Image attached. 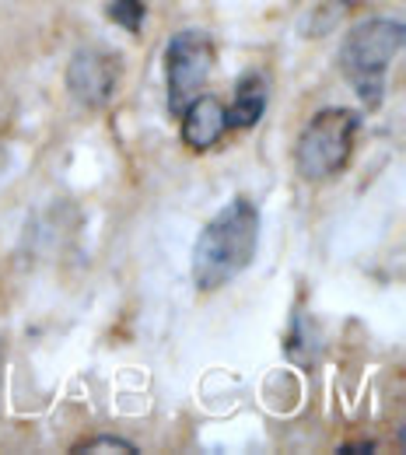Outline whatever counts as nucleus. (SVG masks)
<instances>
[{
    "instance_id": "f257e3e1",
    "label": "nucleus",
    "mask_w": 406,
    "mask_h": 455,
    "mask_svg": "<svg viewBox=\"0 0 406 455\" xmlns=\"http://www.w3.org/2000/svg\"><path fill=\"white\" fill-rule=\"evenodd\" d=\"M259 245V207L249 196L228 200L196 235L193 245V287L214 294L249 270Z\"/></svg>"
},
{
    "instance_id": "f03ea898",
    "label": "nucleus",
    "mask_w": 406,
    "mask_h": 455,
    "mask_svg": "<svg viewBox=\"0 0 406 455\" xmlns=\"http://www.w3.org/2000/svg\"><path fill=\"white\" fill-rule=\"evenodd\" d=\"M403 21L378 14V18H361L340 43V74L347 77L354 95L368 106L378 109L386 102V81H389V63L403 50Z\"/></svg>"
},
{
    "instance_id": "7ed1b4c3",
    "label": "nucleus",
    "mask_w": 406,
    "mask_h": 455,
    "mask_svg": "<svg viewBox=\"0 0 406 455\" xmlns=\"http://www.w3.org/2000/svg\"><path fill=\"white\" fill-rule=\"evenodd\" d=\"M361 133V113L347 106L319 109L305 123L298 144H294V169L305 182H326L337 179L350 165L354 144Z\"/></svg>"
},
{
    "instance_id": "20e7f679",
    "label": "nucleus",
    "mask_w": 406,
    "mask_h": 455,
    "mask_svg": "<svg viewBox=\"0 0 406 455\" xmlns=\"http://www.w3.org/2000/svg\"><path fill=\"white\" fill-rule=\"evenodd\" d=\"M218 63V46L203 28H182L165 46V95L169 113L179 116L196 95H203Z\"/></svg>"
},
{
    "instance_id": "39448f33",
    "label": "nucleus",
    "mask_w": 406,
    "mask_h": 455,
    "mask_svg": "<svg viewBox=\"0 0 406 455\" xmlns=\"http://www.w3.org/2000/svg\"><path fill=\"white\" fill-rule=\"evenodd\" d=\"M123 77V57L102 46H81L67 63V92L74 102L88 109H102L113 102Z\"/></svg>"
},
{
    "instance_id": "423d86ee",
    "label": "nucleus",
    "mask_w": 406,
    "mask_h": 455,
    "mask_svg": "<svg viewBox=\"0 0 406 455\" xmlns=\"http://www.w3.org/2000/svg\"><path fill=\"white\" fill-rule=\"evenodd\" d=\"M182 140L189 151H211L225 130H228V119H225V102L214 99V95H196L182 113Z\"/></svg>"
},
{
    "instance_id": "0eeeda50",
    "label": "nucleus",
    "mask_w": 406,
    "mask_h": 455,
    "mask_svg": "<svg viewBox=\"0 0 406 455\" xmlns=\"http://www.w3.org/2000/svg\"><path fill=\"white\" fill-rule=\"evenodd\" d=\"M267 113V81L256 74V70H245L235 84V95L225 109L228 119V130H249L256 126Z\"/></svg>"
},
{
    "instance_id": "6e6552de",
    "label": "nucleus",
    "mask_w": 406,
    "mask_h": 455,
    "mask_svg": "<svg viewBox=\"0 0 406 455\" xmlns=\"http://www.w3.org/2000/svg\"><path fill=\"white\" fill-rule=\"evenodd\" d=\"M144 14H147V4H144V0H113V4H109L113 25L126 28L130 36H137V32L144 28Z\"/></svg>"
},
{
    "instance_id": "1a4fd4ad",
    "label": "nucleus",
    "mask_w": 406,
    "mask_h": 455,
    "mask_svg": "<svg viewBox=\"0 0 406 455\" xmlns=\"http://www.w3.org/2000/svg\"><path fill=\"white\" fill-rule=\"evenodd\" d=\"M77 455H137V449L130 445V442H123V438H116V435H99L95 442H84V445H77L74 449Z\"/></svg>"
},
{
    "instance_id": "9d476101",
    "label": "nucleus",
    "mask_w": 406,
    "mask_h": 455,
    "mask_svg": "<svg viewBox=\"0 0 406 455\" xmlns=\"http://www.w3.org/2000/svg\"><path fill=\"white\" fill-rule=\"evenodd\" d=\"M340 452H375V445H340Z\"/></svg>"
}]
</instances>
